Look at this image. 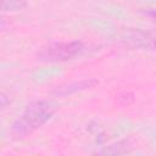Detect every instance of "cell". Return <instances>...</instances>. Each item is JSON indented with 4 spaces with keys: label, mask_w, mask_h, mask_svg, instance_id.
Returning a JSON list of instances; mask_svg holds the SVG:
<instances>
[{
    "label": "cell",
    "mask_w": 156,
    "mask_h": 156,
    "mask_svg": "<svg viewBox=\"0 0 156 156\" xmlns=\"http://www.w3.org/2000/svg\"><path fill=\"white\" fill-rule=\"evenodd\" d=\"M56 107L50 101H35L27 106L20 118L12 126V133L17 138H24L44 126L55 113Z\"/></svg>",
    "instance_id": "1"
},
{
    "label": "cell",
    "mask_w": 156,
    "mask_h": 156,
    "mask_svg": "<svg viewBox=\"0 0 156 156\" xmlns=\"http://www.w3.org/2000/svg\"><path fill=\"white\" fill-rule=\"evenodd\" d=\"M84 49L82 41H63V43H54L41 49L38 54L39 58L43 61L57 62L71 60L78 54H80Z\"/></svg>",
    "instance_id": "2"
},
{
    "label": "cell",
    "mask_w": 156,
    "mask_h": 156,
    "mask_svg": "<svg viewBox=\"0 0 156 156\" xmlns=\"http://www.w3.org/2000/svg\"><path fill=\"white\" fill-rule=\"evenodd\" d=\"M122 40L135 48L156 49V35H151L150 33H145L138 29L128 30L122 37Z\"/></svg>",
    "instance_id": "3"
},
{
    "label": "cell",
    "mask_w": 156,
    "mask_h": 156,
    "mask_svg": "<svg viewBox=\"0 0 156 156\" xmlns=\"http://www.w3.org/2000/svg\"><path fill=\"white\" fill-rule=\"evenodd\" d=\"M27 0H2V11H17L26 7Z\"/></svg>",
    "instance_id": "4"
},
{
    "label": "cell",
    "mask_w": 156,
    "mask_h": 156,
    "mask_svg": "<svg viewBox=\"0 0 156 156\" xmlns=\"http://www.w3.org/2000/svg\"><path fill=\"white\" fill-rule=\"evenodd\" d=\"M150 15H151V16H152V17L156 20V11H154V12H150Z\"/></svg>",
    "instance_id": "5"
}]
</instances>
